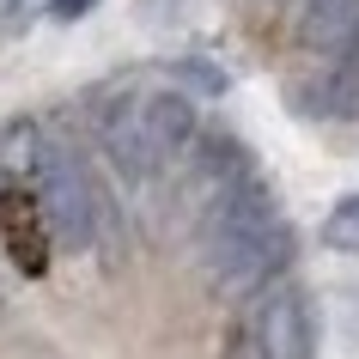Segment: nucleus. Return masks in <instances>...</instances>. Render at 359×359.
I'll return each mask as SVG.
<instances>
[{"label":"nucleus","instance_id":"nucleus-1","mask_svg":"<svg viewBox=\"0 0 359 359\" xmlns=\"http://www.w3.org/2000/svg\"><path fill=\"white\" fill-rule=\"evenodd\" d=\"M195 140V97L152 86V92H128L122 104L104 110V152L128 183H147L158 170H170Z\"/></svg>","mask_w":359,"mask_h":359},{"label":"nucleus","instance_id":"nucleus-8","mask_svg":"<svg viewBox=\"0 0 359 359\" xmlns=\"http://www.w3.org/2000/svg\"><path fill=\"white\" fill-rule=\"evenodd\" d=\"M323 244L341 250V256H359V189L341 195L335 208H329V219H323Z\"/></svg>","mask_w":359,"mask_h":359},{"label":"nucleus","instance_id":"nucleus-10","mask_svg":"<svg viewBox=\"0 0 359 359\" xmlns=\"http://www.w3.org/2000/svg\"><path fill=\"white\" fill-rule=\"evenodd\" d=\"M189 79H195V86H208V92H226V74L208 67V61H189Z\"/></svg>","mask_w":359,"mask_h":359},{"label":"nucleus","instance_id":"nucleus-3","mask_svg":"<svg viewBox=\"0 0 359 359\" xmlns=\"http://www.w3.org/2000/svg\"><path fill=\"white\" fill-rule=\"evenodd\" d=\"M286 256H292V231H286V219H274L262 238H250V244H238L231 256L208 262V280H213L219 299H244V292H262V286L280 274Z\"/></svg>","mask_w":359,"mask_h":359},{"label":"nucleus","instance_id":"nucleus-6","mask_svg":"<svg viewBox=\"0 0 359 359\" xmlns=\"http://www.w3.org/2000/svg\"><path fill=\"white\" fill-rule=\"evenodd\" d=\"M292 92L304 97L299 110H311V116H335V122H359V67H353V61H341V67H329V74L304 79V86H292Z\"/></svg>","mask_w":359,"mask_h":359},{"label":"nucleus","instance_id":"nucleus-5","mask_svg":"<svg viewBox=\"0 0 359 359\" xmlns=\"http://www.w3.org/2000/svg\"><path fill=\"white\" fill-rule=\"evenodd\" d=\"M353 25H359V0H299V43L317 55L347 49Z\"/></svg>","mask_w":359,"mask_h":359},{"label":"nucleus","instance_id":"nucleus-11","mask_svg":"<svg viewBox=\"0 0 359 359\" xmlns=\"http://www.w3.org/2000/svg\"><path fill=\"white\" fill-rule=\"evenodd\" d=\"M92 6H97V0H49V13H55V19H67V25H74V19H86Z\"/></svg>","mask_w":359,"mask_h":359},{"label":"nucleus","instance_id":"nucleus-7","mask_svg":"<svg viewBox=\"0 0 359 359\" xmlns=\"http://www.w3.org/2000/svg\"><path fill=\"white\" fill-rule=\"evenodd\" d=\"M43 128L31 122V116H13L6 128H0V165H6V177L13 183H25V177H37V165H43Z\"/></svg>","mask_w":359,"mask_h":359},{"label":"nucleus","instance_id":"nucleus-4","mask_svg":"<svg viewBox=\"0 0 359 359\" xmlns=\"http://www.w3.org/2000/svg\"><path fill=\"white\" fill-rule=\"evenodd\" d=\"M49 238H55V226H49L43 201L13 183V189L0 195V244L13 250V262H19L25 274H43V268H49Z\"/></svg>","mask_w":359,"mask_h":359},{"label":"nucleus","instance_id":"nucleus-13","mask_svg":"<svg viewBox=\"0 0 359 359\" xmlns=\"http://www.w3.org/2000/svg\"><path fill=\"white\" fill-rule=\"evenodd\" d=\"M6 189H13V177H6V165H0V195H6Z\"/></svg>","mask_w":359,"mask_h":359},{"label":"nucleus","instance_id":"nucleus-12","mask_svg":"<svg viewBox=\"0 0 359 359\" xmlns=\"http://www.w3.org/2000/svg\"><path fill=\"white\" fill-rule=\"evenodd\" d=\"M347 61L359 67V25H353V37H347Z\"/></svg>","mask_w":359,"mask_h":359},{"label":"nucleus","instance_id":"nucleus-2","mask_svg":"<svg viewBox=\"0 0 359 359\" xmlns=\"http://www.w3.org/2000/svg\"><path fill=\"white\" fill-rule=\"evenodd\" d=\"M37 201L43 213H49V226H55V238L67 250H86L97 238V213H104V201H97L92 177H86V165H79L67 147H43V165H37Z\"/></svg>","mask_w":359,"mask_h":359},{"label":"nucleus","instance_id":"nucleus-9","mask_svg":"<svg viewBox=\"0 0 359 359\" xmlns=\"http://www.w3.org/2000/svg\"><path fill=\"white\" fill-rule=\"evenodd\" d=\"M201 13V0H140V19L152 31H177V25H189Z\"/></svg>","mask_w":359,"mask_h":359}]
</instances>
